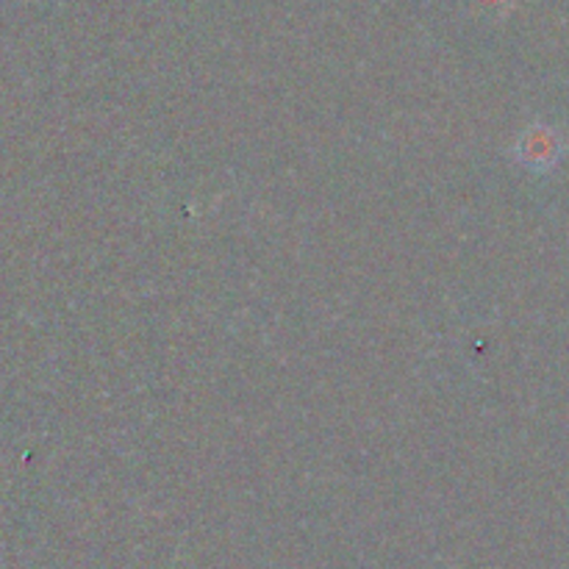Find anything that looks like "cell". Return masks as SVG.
I'll list each match as a JSON object with an SVG mask.
<instances>
[{
  "mask_svg": "<svg viewBox=\"0 0 569 569\" xmlns=\"http://www.w3.org/2000/svg\"><path fill=\"white\" fill-rule=\"evenodd\" d=\"M517 156L526 161L533 170H548L556 161L561 159V137L553 128H528L526 137H522L520 148H517Z\"/></svg>",
  "mask_w": 569,
  "mask_h": 569,
  "instance_id": "6da1fadb",
  "label": "cell"
}]
</instances>
